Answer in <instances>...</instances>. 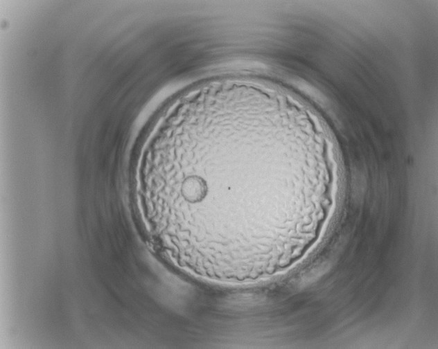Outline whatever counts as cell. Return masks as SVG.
<instances>
[{
    "instance_id": "1",
    "label": "cell",
    "mask_w": 438,
    "mask_h": 349,
    "mask_svg": "<svg viewBox=\"0 0 438 349\" xmlns=\"http://www.w3.org/2000/svg\"><path fill=\"white\" fill-rule=\"evenodd\" d=\"M247 124L210 120L160 134L146 180L159 231L178 253L234 267L267 260L279 198L254 169Z\"/></svg>"
}]
</instances>
